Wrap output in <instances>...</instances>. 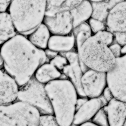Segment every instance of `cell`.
<instances>
[{
	"label": "cell",
	"instance_id": "obj_1",
	"mask_svg": "<svg viewBox=\"0 0 126 126\" xmlns=\"http://www.w3.org/2000/svg\"><path fill=\"white\" fill-rule=\"evenodd\" d=\"M0 53L4 70L22 87L34 77L38 68L47 63L44 50L36 48L24 35L17 34L3 44Z\"/></svg>",
	"mask_w": 126,
	"mask_h": 126
},
{
	"label": "cell",
	"instance_id": "obj_2",
	"mask_svg": "<svg viewBox=\"0 0 126 126\" xmlns=\"http://www.w3.org/2000/svg\"><path fill=\"white\" fill-rule=\"evenodd\" d=\"M53 116L60 126H71L76 112L78 94L68 79H59L45 85Z\"/></svg>",
	"mask_w": 126,
	"mask_h": 126
},
{
	"label": "cell",
	"instance_id": "obj_3",
	"mask_svg": "<svg viewBox=\"0 0 126 126\" xmlns=\"http://www.w3.org/2000/svg\"><path fill=\"white\" fill-rule=\"evenodd\" d=\"M46 1H10L9 15L15 31L22 35H30L43 23L46 16Z\"/></svg>",
	"mask_w": 126,
	"mask_h": 126
},
{
	"label": "cell",
	"instance_id": "obj_4",
	"mask_svg": "<svg viewBox=\"0 0 126 126\" xmlns=\"http://www.w3.org/2000/svg\"><path fill=\"white\" fill-rule=\"evenodd\" d=\"M77 53L80 61L90 70L106 73L116 65V59L110 52L109 46L94 35L84 42Z\"/></svg>",
	"mask_w": 126,
	"mask_h": 126
},
{
	"label": "cell",
	"instance_id": "obj_5",
	"mask_svg": "<svg viewBox=\"0 0 126 126\" xmlns=\"http://www.w3.org/2000/svg\"><path fill=\"white\" fill-rule=\"evenodd\" d=\"M40 115L34 107L16 101L0 106V126H38Z\"/></svg>",
	"mask_w": 126,
	"mask_h": 126
},
{
	"label": "cell",
	"instance_id": "obj_6",
	"mask_svg": "<svg viewBox=\"0 0 126 126\" xmlns=\"http://www.w3.org/2000/svg\"><path fill=\"white\" fill-rule=\"evenodd\" d=\"M17 101L34 107L41 114H53L45 85L38 82L34 77L26 84L19 88Z\"/></svg>",
	"mask_w": 126,
	"mask_h": 126
},
{
	"label": "cell",
	"instance_id": "obj_7",
	"mask_svg": "<svg viewBox=\"0 0 126 126\" xmlns=\"http://www.w3.org/2000/svg\"><path fill=\"white\" fill-rule=\"evenodd\" d=\"M126 55L116 59L115 66L106 73L107 87L112 92L114 98L123 102L126 101Z\"/></svg>",
	"mask_w": 126,
	"mask_h": 126
},
{
	"label": "cell",
	"instance_id": "obj_8",
	"mask_svg": "<svg viewBox=\"0 0 126 126\" xmlns=\"http://www.w3.org/2000/svg\"><path fill=\"white\" fill-rule=\"evenodd\" d=\"M81 83L85 97L98 98L106 87V73L88 69L83 73Z\"/></svg>",
	"mask_w": 126,
	"mask_h": 126
},
{
	"label": "cell",
	"instance_id": "obj_9",
	"mask_svg": "<svg viewBox=\"0 0 126 126\" xmlns=\"http://www.w3.org/2000/svg\"><path fill=\"white\" fill-rule=\"evenodd\" d=\"M43 24L53 35H68L73 30L72 18L70 11H63L53 16H45Z\"/></svg>",
	"mask_w": 126,
	"mask_h": 126
},
{
	"label": "cell",
	"instance_id": "obj_10",
	"mask_svg": "<svg viewBox=\"0 0 126 126\" xmlns=\"http://www.w3.org/2000/svg\"><path fill=\"white\" fill-rule=\"evenodd\" d=\"M108 102L100 96L98 98L89 99L75 112L72 125L79 126L82 123L91 121L96 112L101 108L106 106Z\"/></svg>",
	"mask_w": 126,
	"mask_h": 126
},
{
	"label": "cell",
	"instance_id": "obj_11",
	"mask_svg": "<svg viewBox=\"0 0 126 126\" xmlns=\"http://www.w3.org/2000/svg\"><path fill=\"white\" fill-rule=\"evenodd\" d=\"M108 31L112 33L126 32V2L120 1L110 10L105 22Z\"/></svg>",
	"mask_w": 126,
	"mask_h": 126
},
{
	"label": "cell",
	"instance_id": "obj_12",
	"mask_svg": "<svg viewBox=\"0 0 126 126\" xmlns=\"http://www.w3.org/2000/svg\"><path fill=\"white\" fill-rule=\"evenodd\" d=\"M19 87L12 77L0 68V106L17 101Z\"/></svg>",
	"mask_w": 126,
	"mask_h": 126
},
{
	"label": "cell",
	"instance_id": "obj_13",
	"mask_svg": "<svg viewBox=\"0 0 126 126\" xmlns=\"http://www.w3.org/2000/svg\"><path fill=\"white\" fill-rule=\"evenodd\" d=\"M109 126H123L126 124V103L113 98L104 106Z\"/></svg>",
	"mask_w": 126,
	"mask_h": 126
},
{
	"label": "cell",
	"instance_id": "obj_14",
	"mask_svg": "<svg viewBox=\"0 0 126 126\" xmlns=\"http://www.w3.org/2000/svg\"><path fill=\"white\" fill-rule=\"evenodd\" d=\"M75 44V37L73 34L52 35L48 43V49L56 52H71Z\"/></svg>",
	"mask_w": 126,
	"mask_h": 126
},
{
	"label": "cell",
	"instance_id": "obj_15",
	"mask_svg": "<svg viewBox=\"0 0 126 126\" xmlns=\"http://www.w3.org/2000/svg\"><path fill=\"white\" fill-rule=\"evenodd\" d=\"M62 72L58 70L50 63H45L40 65L34 75L35 79L43 85L61 79Z\"/></svg>",
	"mask_w": 126,
	"mask_h": 126
},
{
	"label": "cell",
	"instance_id": "obj_16",
	"mask_svg": "<svg viewBox=\"0 0 126 126\" xmlns=\"http://www.w3.org/2000/svg\"><path fill=\"white\" fill-rule=\"evenodd\" d=\"M70 12L72 18L73 28H75L79 25L86 22V21L91 18L92 5L90 1H81L79 5L73 8Z\"/></svg>",
	"mask_w": 126,
	"mask_h": 126
},
{
	"label": "cell",
	"instance_id": "obj_17",
	"mask_svg": "<svg viewBox=\"0 0 126 126\" xmlns=\"http://www.w3.org/2000/svg\"><path fill=\"white\" fill-rule=\"evenodd\" d=\"M65 57L68 60V65L70 66L72 74L75 77V87L77 90L78 95L80 96L81 97H85L83 91L82 90L81 83V79L83 75V72L80 67L78 53L76 52H68L65 53Z\"/></svg>",
	"mask_w": 126,
	"mask_h": 126
},
{
	"label": "cell",
	"instance_id": "obj_18",
	"mask_svg": "<svg viewBox=\"0 0 126 126\" xmlns=\"http://www.w3.org/2000/svg\"><path fill=\"white\" fill-rule=\"evenodd\" d=\"M50 37V31L46 25L42 23L29 35L28 40L36 48L44 50L48 48Z\"/></svg>",
	"mask_w": 126,
	"mask_h": 126
},
{
	"label": "cell",
	"instance_id": "obj_19",
	"mask_svg": "<svg viewBox=\"0 0 126 126\" xmlns=\"http://www.w3.org/2000/svg\"><path fill=\"white\" fill-rule=\"evenodd\" d=\"M120 1H91L92 12L91 18L106 22L110 10Z\"/></svg>",
	"mask_w": 126,
	"mask_h": 126
},
{
	"label": "cell",
	"instance_id": "obj_20",
	"mask_svg": "<svg viewBox=\"0 0 126 126\" xmlns=\"http://www.w3.org/2000/svg\"><path fill=\"white\" fill-rule=\"evenodd\" d=\"M17 34L8 13H0V46Z\"/></svg>",
	"mask_w": 126,
	"mask_h": 126
},
{
	"label": "cell",
	"instance_id": "obj_21",
	"mask_svg": "<svg viewBox=\"0 0 126 126\" xmlns=\"http://www.w3.org/2000/svg\"><path fill=\"white\" fill-rule=\"evenodd\" d=\"M73 35L75 37V43L77 44V50H79L81 46L87 39L92 35V32L88 23H83L73 28Z\"/></svg>",
	"mask_w": 126,
	"mask_h": 126
},
{
	"label": "cell",
	"instance_id": "obj_22",
	"mask_svg": "<svg viewBox=\"0 0 126 126\" xmlns=\"http://www.w3.org/2000/svg\"><path fill=\"white\" fill-rule=\"evenodd\" d=\"M91 121L99 126H109L107 114L104 107L101 108L96 112L94 116L91 120Z\"/></svg>",
	"mask_w": 126,
	"mask_h": 126
},
{
	"label": "cell",
	"instance_id": "obj_23",
	"mask_svg": "<svg viewBox=\"0 0 126 126\" xmlns=\"http://www.w3.org/2000/svg\"><path fill=\"white\" fill-rule=\"evenodd\" d=\"M94 35L108 46H110L114 41V34L108 31H100Z\"/></svg>",
	"mask_w": 126,
	"mask_h": 126
},
{
	"label": "cell",
	"instance_id": "obj_24",
	"mask_svg": "<svg viewBox=\"0 0 126 126\" xmlns=\"http://www.w3.org/2000/svg\"><path fill=\"white\" fill-rule=\"evenodd\" d=\"M38 126H60L53 114H41Z\"/></svg>",
	"mask_w": 126,
	"mask_h": 126
},
{
	"label": "cell",
	"instance_id": "obj_25",
	"mask_svg": "<svg viewBox=\"0 0 126 126\" xmlns=\"http://www.w3.org/2000/svg\"><path fill=\"white\" fill-rule=\"evenodd\" d=\"M50 63L61 72L68 64V62L67 59L65 58V57L57 55L55 57L52 59L50 62Z\"/></svg>",
	"mask_w": 126,
	"mask_h": 126
},
{
	"label": "cell",
	"instance_id": "obj_26",
	"mask_svg": "<svg viewBox=\"0 0 126 126\" xmlns=\"http://www.w3.org/2000/svg\"><path fill=\"white\" fill-rule=\"evenodd\" d=\"M88 25L92 32H94V34L99 32L100 31H105L106 29V24L102 21L99 20H96L94 19L90 18L89 19Z\"/></svg>",
	"mask_w": 126,
	"mask_h": 126
},
{
	"label": "cell",
	"instance_id": "obj_27",
	"mask_svg": "<svg viewBox=\"0 0 126 126\" xmlns=\"http://www.w3.org/2000/svg\"><path fill=\"white\" fill-rule=\"evenodd\" d=\"M114 37L115 38V40L116 41V44L123 46H126V32H115L113 33Z\"/></svg>",
	"mask_w": 126,
	"mask_h": 126
},
{
	"label": "cell",
	"instance_id": "obj_28",
	"mask_svg": "<svg viewBox=\"0 0 126 126\" xmlns=\"http://www.w3.org/2000/svg\"><path fill=\"white\" fill-rule=\"evenodd\" d=\"M121 46H119L118 44H116V43L112 44L109 46L110 50L112 52L113 56L116 59L119 58L120 57H121Z\"/></svg>",
	"mask_w": 126,
	"mask_h": 126
},
{
	"label": "cell",
	"instance_id": "obj_29",
	"mask_svg": "<svg viewBox=\"0 0 126 126\" xmlns=\"http://www.w3.org/2000/svg\"><path fill=\"white\" fill-rule=\"evenodd\" d=\"M101 96H102L104 99H106V101L108 103L109 102L110 100H112V99L114 98V96H113L112 92H110V90L109 88H108L107 86H106V88H105V89L103 90Z\"/></svg>",
	"mask_w": 126,
	"mask_h": 126
},
{
	"label": "cell",
	"instance_id": "obj_30",
	"mask_svg": "<svg viewBox=\"0 0 126 126\" xmlns=\"http://www.w3.org/2000/svg\"><path fill=\"white\" fill-rule=\"evenodd\" d=\"M11 1L2 0L0 1V13H6V10L8 9Z\"/></svg>",
	"mask_w": 126,
	"mask_h": 126
},
{
	"label": "cell",
	"instance_id": "obj_31",
	"mask_svg": "<svg viewBox=\"0 0 126 126\" xmlns=\"http://www.w3.org/2000/svg\"><path fill=\"white\" fill-rule=\"evenodd\" d=\"M45 54L46 55V57H47V58L48 59H50V60H51L52 59H53L54 57H55L57 55H58V53L57 52H56L54 51H52L50 50H49V49H47L46 50H45Z\"/></svg>",
	"mask_w": 126,
	"mask_h": 126
},
{
	"label": "cell",
	"instance_id": "obj_32",
	"mask_svg": "<svg viewBox=\"0 0 126 126\" xmlns=\"http://www.w3.org/2000/svg\"><path fill=\"white\" fill-rule=\"evenodd\" d=\"M87 100H88V99L86 97H80L79 99H77V103H76V110H77V109H78L79 108H80L82 105H83L86 102Z\"/></svg>",
	"mask_w": 126,
	"mask_h": 126
},
{
	"label": "cell",
	"instance_id": "obj_33",
	"mask_svg": "<svg viewBox=\"0 0 126 126\" xmlns=\"http://www.w3.org/2000/svg\"><path fill=\"white\" fill-rule=\"evenodd\" d=\"M79 126H99L97 125H96L94 123H92V121H88V122H85L84 123H82L81 125H79Z\"/></svg>",
	"mask_w": 126,
	"mask_h": 126
},
{
	"label": "cell",
	"instance_id": "obj_34",
	"mask_svg": "<svg viewBox=\"0 0 126 126\" xmlns=\"http://www.w3.org/2000/svg\"><path fill=\"white\" fill-rule=\"evenodd\" d=\"M126 46H123L121 48V55H126Z\"/></svg>",
	"mask_w": 126,
	"mask_h": 126
},
{
	"label": "cell",
	"instance_id": "obj_35",
	"mask_svg": "<svg viewBox=\"0 0 126 126\" xmlns=\"http://www.w3.org/2000/svg\"><path fill=\"white\" fill-rule=\"evenodd\" d=\"M3 59H2L1 55V53H0V68H1V67H3Z\"/></svg>",
	"mask_w": 126,
	"mask_h": 126
},
{
	"label": "cell",
	"instance_id": "obj_36",
	"mask_svg": "<svg viewBox=\"0 0 126 126\" xmlns=\"http://www.w3.org/2000/svg\"><path fill=\"white\" fill-rule=\"evenodd\" d=\"M126 126V124H125V125H124V126Z\"/></svg>",
	"mask_w": 126,
	"mask_h": 126
},
{
	"label": "cell",
	"instance_id": "obj_37",
	"mask_svg": "<svg viewBox=\"0 0 126 126\" xmlns=\"http://www.w3.org/2000/svg\"></svg>",
	"mask_w": 126,
	"mask_h": 126
}]
</instances>
